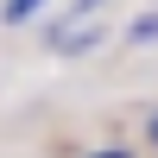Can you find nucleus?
Instances as JSON below:
<instances>
[{
	"label": "nucleus",
	"mask_w": 158,
	"mask_h": 158,
	"mask_svg": "<svg viewBox=\"0 0 158 158\" xmlns=\"http://www.w3.org/2000/svg\"><path fill=\"white\" fill-rule=\"evenodd\" d=\"M127 44H158V13H139L127 25Z\"/></svg>",
	"instance_id": "f03ea898"
},
{
	"label": "nucleus",
	"mask_w": 158,
	"mask_h": 158,
	"mask_svg": "<svg viewBox=\"0 0 158 158\" xmlns=\"http://www.w3.org/2000/svg\"><path fill=\"white\" fill-rule=\"evenodd\" d=\"M89 158H133L127 146H108V152H89Z\"/></svg>",
	"instance_id": "20e7f679"
},
{
	"label": "nucleus",
	"mask_w": 158,
	"mask_h": 158,
	"mask_svg": "<svg viewBox=\"0 0 158 158\" xmlns=\"http://www.w3.org/2000/svg\"><path fill=\"white\" fill-rule=\"evenodd\" d=\"M152 146H158V114H152Z\"/></svg>",
	"instance_id": "39448f33"
},
{
	"label": "nucleus",
	"mask_w": 158,
	"mask_h": 158,
	"mask_svg": "<svg viewBox=\"0 0 158 158\" xmlns=\"http://www.w3.org/2000/svg\"><path fill=\"white\" fill-rule=\"evenodd\" d=\"M44 6H51V0H0V19H6V25H25V19H38Z\"/></svg>",
	"instance_id": "f257e3e1"
},
{
	"label": "nucleus",
	"mask_w": 158,
	"mask_h": 158,
	"mask_svg": "<svg viewBox=\"0 0 158 158\" xmlns=\"http://www.w3.org/2000/svg\"><path fill=\"white\" fill-rule=\"evenodd\" d=\"M95 6H101V0H76V6H70V19H89Z\"/></svg>",
	"instance_id": "7ed1b4c3"
}]
</instances>
